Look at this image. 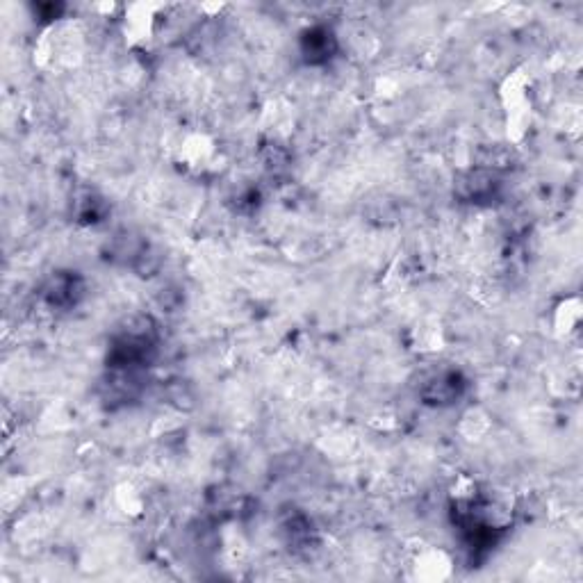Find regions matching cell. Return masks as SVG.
I'll use <instances>...</instances> for the list:
<instances>
[{"instance_id":"cell-1","label":"cell","mask_w":583,"mask_h":583,"mask_svg":"<svg viewBox=\"0 0 583 583\" xmlns=\"http://www.w3.org/2000/svg\"><path fill=\"white\" fill-rule=\"evenodd\" d=\"M158 353V328L151 317L126 319L114 333L108 351V369H142Z\"/></svg>"},{"instance_id":"cell-2","label":"cell","mask_w":583,"mask_h":583,"mask_svg":"<svg viewBox=\"0 0 583 583\" xmlns=\"http://www.w3.org/2000/svg\"><path fill=\"white\" fill-rule=\"evenodd\" d=\"M467 392V381L458 369H440L424 381L420 397L426 406L447 408L454 406L458 399H463Z\"/></svg>"},{"instance_id":"cell-3","label":"cell","mask_w":583,"mask_h":583,"mask_svg":"<svg viewBox=\"0 0 583 583\" xmlns=\"http://www.w3.org/2000/svg\"><path fill=\"white\" fill-rule=\"evenodd\" d=\"M41 297L55 310H71L85 297V281L78 272H55L41 287Z\"/></svg>"},{"instance_id":"cell-4","label":"cell","mask_w":583,"mask_h":583,"mask_svg":"<svg viewBox=\"0 0 583 583\" xmlns=\"http://www.w3.org/2000/svg\"><path fill=\"white\" fill-rule=\"evenodd\" d=\"M499 187H502V183H499L495 171H490L486 167H476L458 178L456 192L467 203H488L492 199H497Z\"/></svg>"},{"instance_id":"cell-5","label":"cell","mask_w":583,"mask_h":583,"mask_svg":"<svg viewBox=\"0 0 583 583\" xmlns=\"http://www.w3.org/2000/svg\"><path fill=\"white\" fill-rule=\"evenodd\" d=\"M335 51H338V41H335L333 32L324 26L310 28L301 37V53L308 64H324L331 60Z\"/></svg>"},{"instance_id":"cell-6","label":"cell","mask_w":583,"mask_h":583,"mask_svg":"<svg viewBox=\"0 0 583 583\" xmlns=\"http://www.w3.org/2000/svg\"><path fill=\"white\" fill-rule=\"evenodd\" d=\"M105 212H108V205H105V201L96 192H85L78 196L76 215L82 224H98V221H103Z\"/></svg>"},{"instance_id":"cell-7","label":"cell","mask_w":583,"mask_h":583,"mask_svg":"<svg viewBox=\"0 0 583 583\" xmlns=\"http://www.w3.org/2000/svg\"><path fill=\"white\" fill-rule=\"evenodd\" d=\"M581 319V306L577 299H568L563 303L561 308H558V331L561 333H572L574 328H577Z\"/></svg>"}]
</instances>
